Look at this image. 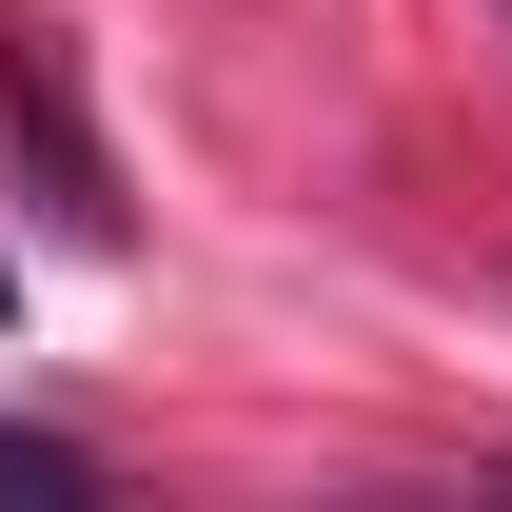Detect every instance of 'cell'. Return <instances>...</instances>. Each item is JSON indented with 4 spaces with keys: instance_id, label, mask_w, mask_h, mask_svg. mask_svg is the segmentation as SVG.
<instances>
[{
    "instance_id": "1",
    "label": "cell",
    "mask_w": 512,
    "mask_h": 512,
    "mask_svg": "<svg viewBox=\"0 0 512 512\" xmlns=\"http://www.w3.org/2000/svg\"><path fill=\"white\" fill-rule=\"evenodd\" d=\"M0 99H20V158H40V197H60V237H119L138 197H119V158L79 138V99H60V40H40V20L0 40Z\"/></svg>"
},
{
    "instance_id": "2",
    "label": "cell",
    "mask_w": 512,
    "mask_h": 512,
    "mask_svg": "<svg viewBox=\"0 0 512 512\" xmlns=\"http://www.w3.org/2000/svg\"><path fill=\"white\" fill-rule=\"evenodd\" d=\"M0 473H99V434H60V414H0Z\"/></svg>"
},
{
    "instance_id": "3",
    "label": "cell",
    "mask_w": 512,
    "mask_h": 512,
    "mask_svg": "<svg viewBox=\"0 0 512 512\" xmlns=\"http://www.w3.org/2000/svg\"><path fill=\"white\" fill-rule=\"evenodd\" d=\"M0 316H20V276H0Z\"/></svg>"
}]
</instances>
